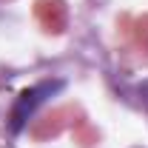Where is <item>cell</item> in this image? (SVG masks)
<instances>
[{
  "label": "cell",
  "mask_w": 148,
  "mask_h": 148,
  "mask_svg": "<svg viewBox=\"0 0 148 148\" xmlns=\"http://www.w3.org/2000/svg\"><path fill=\"white\" fill-rule=\"evenodd\" d=\"M60 88H63L60 80H46V83H37L34 88L23 91L17 97V103H14V108H12V131H20L26 123H29V117L34 114L37 106L46 103V100H49L54 91H60Z\"/></svg>",
  "instance_id": "6da1fadb"
},
{
  "label": "cell",
  "mask_w": 148,
  "mask_h": 148,
  "mask_svg": "<svg viewBox=\"0 0 148 148\" xmlns=\"http://www.w3.org/2000/svg\"><path fill=\"white\" fill-rule=\"evenodd\" d=\"M137 94H140V103H143V108L148 111V80L140 86V88H137Z\"/></svg>",
  "instance_id": "7a4b0ae2"
}]
</instances>
